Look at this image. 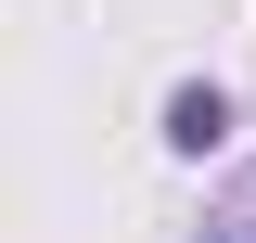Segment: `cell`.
I'll return each instance as SVG.
<instances>
[{"instance_id": "6da1fadb", "label": "cell", "mask_w": 256, "mask_h": 243, "mask_svg": "<svg viewBox=\"0 0 256 243\" xmlns=\"http://www.w3.org/2000/svg\"><path fill=\"white\" fill-rule=\"evenodd\" d=\"M218 141H230V90L180 77V90H166V154H218Z\"/></svg>"}, {"instance_id": "7a4b0ae2", "label": "cell", "mask_w": 256, "mask_h": 243, "mask_svg": "<svg viewBox=\"0 0 256 243\" xmlns=\"http://www.w3.org/2000/svg\"><path fill=\"white\" fill-rule=\"evenodd\" d=\"M218 243H230V230H218Z\"/></svg>"}]
</instances>
